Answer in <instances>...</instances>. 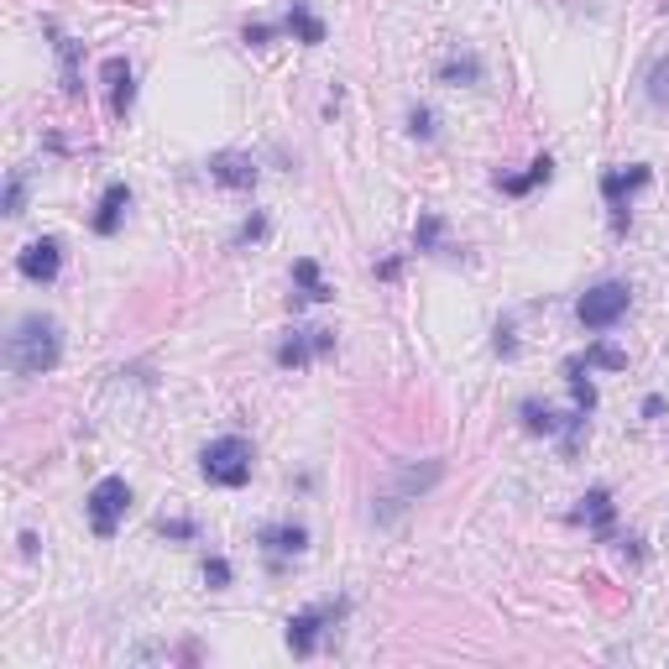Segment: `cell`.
<instances>
[{
  "label": "cell",
  "mask_w": 669,
  "mask_h": 669,
  "mask_svg": "<svg viewBox=\"0 0 669 669\" xmlns=\"http://www.w3.org/2000/svg\"><path fill=\"white\" fill-rule=\"evenodd\" d=\"M63 361V325L53 314H21L6 335V366L16 377H42Z\"/></svg>",
  "instance_id": "obj_1"
},
{
  "label": "cell",
  "mask_w": 669,
  "mask_h": 669,
  "mask_svg": "<svg viewBox=\"0 0 669 669\" xmlns=\"http://www.w3.org/2000/svg\"><path fill=\"white\" fill-rule=\"evenodd\" d=\"M251 466H257V455H251V440H241V434H225V440H210L199 455V471L215 481V487H246L251 481Z\"/></svg>",
  "instance_id": "obj_2"
},
{
  "label": "cell",
  "mask_w": 669,
  "mask_h": 669,
  "mask_svg": "<svg viewBox=\"0 0 669 669\" xmlns=\"http://www.w3.org/2000/svg\"><path fill=\"white\" fill-rule=\"evenodd\" d=\"M440 476H445V466H440V460H424V466L413 460V466H403L398 476H392V487L377 497V523H392V518L403 513V507H413V502H419V497H424V492H429Z\"/></svg>",
  "instance_id": "obj_3"
},
{
  "label": "cell",
  "mask_w": 669,
  "mask_h": 669,
  "mask_svg": "<svg viewBox=\"0 0 669 669\" xmlns=\"http://www.w3.org/2000/svg\"><path fill=\"white\" fill-rule=\"evenodd\" d=\"M628 304H633V288H628V283H617V278H607V283H596V288L581 293V304H575V319H581L586 330H612L617 319L628 314Z\"/></svg>",
  "instance_id": "obj_4"
},
{
  "label": "cell",
  "mask_w": 669,
  "mask_h": 669,
  "mask_svg": "<svg viewBox=\"0 0 669 669\" xmlns=\"http://www.w3.org/2000/svg\"><path fill=\"white\" fill-rule=\"evenodd\" d=\"M89 528H95L100 539H115V528H121V518L131 513V487L121 476H105L95 481V492H89Z\"/></svg>",
  "instance_id": "obj_5"
},
{
  "label": "cell",
  "mask_w": 669,
  "mask_h": 669,
  "mask_svg": "<svg viewBox=\"0 0 669 669\" xmlns=\"http://www.w3.org/2000/svg\"><path fill=\"white\" fill-rule=\"evenodd\" d=\"M340 612H345V602H319V607H309V612H293V617H288V649H293L298 659H309L314 643H319V633H325V622L340 617Z\"/></svg>",
  "instance_id": "obj_6"
},
{
  "label": "cell",
  "mask_w": 669,
  "mask_h": 669,
  "mask_svg": "<svg viewBox=\"0 0 669 669\" xmlns=\"http://www.w3.org/2000/svg\"><path fill=\"white\" fill-rule=\"evenodd\" d=\"M335 351V330H298L278 345V366H288V372H298V366H309L314 356Z\"/></svg>",
  "instance_id": "obj_7"
},
{
  "label": "cell",
  "mask_w": 669,
  "mask_h": 669,
  "mask_svg": "<svg viewBox=\"0 0 669 669\" xmlns=\"http://www.w3.org/2000/svg\"><path fill=\"white\" fill-rule=\"evenodd\" d=\"M649 183V168H612L607 178H602V194H607V204H612V230H628V194L633 189H643Z\"/></svg>",
  "instance_id": "obj_8"
},
{
  "label": "cell",
  "mask_w": 669,
  "mask_h": 669,
  "mask_svg": "<svg viewBox=\"0 0 669 669\" xmlns=\"http://www.w3.org/2000/svg\"><path fill=\"white\" fill-rule=\"evenodd\" d=\"M16 267H21V278H32V283H53V278H58V267H63V246H58V236L32 241V246L16 257Z\"/></svg>",
  "instance_id": "obj_9"
},
{
  "label": "cell",
  "mask_w": 669,
  "mask_h": 669,
  "mask_svg": "<svg viewBox=\"0 0 669 669\" xmlns=\"http://www.w3.org/2000/svg\"><path fill=\"white\" fill-rule=\"evenodd\" d=\"M210 178L225 189H257V163L246 152H215L210 157Z\"/></svg>",
  "instance_id": "obj_10"
},
{
  "label": "cell",
  "mask_w": 669,
  "mask_h": 669,
  "mask_svg": "<svg viewBox=\"0 0 669 669\" xmlns=\"http://www.w3.org/2000/svg\"><path fill=\"white\" fill-rule=\"evenodd\" d=\"M105 84H110V105H115V115H131V105H136V84H131V63L126 58H105Z\"/></svg>",
  "instance_id": "obj_11"
},
{
  "label": "cell",
  "mask_w": 669,
  "mask_h": 669,
  "mask_svg": "<svg viewBox=\"0 0 669 669\" xmlns=\"http://www.w3.org/2000/svg\"><path fill=\"white\" fill-rule=\"evenodd\" d=\"M126 210H131V189H126V183H110L105 199H100V215H95V236H115Z\"/></svg>",
  "instance_id": "obj_12"
},
{
  "label": "cell",
  "mask_w": 669,
  "mask_h": 669,
  "mask_svg": "<svg viewBox=\"0 0 669 669\" xmlns=\"http://www.w3.org/2000/svg\"><path fill=\"white\" fill-rule=\"evenodd\" d=\"M267 555H304L309 549V528L304 523H283V528H262Z\"/></svg>",
  "instance_id": "obj_13"
},
{
  "label": "cell",
  "mask_w": 669,
  "mask_h": 669,
  "mask_svg": "<svg viewBox=\"0 0 669 669\" xmlns=\"http://www.w3.org/2000/svg\"><path fill=\"white\" fill-rule=\"evenodd\" d=\"M288 32L304 42V48H319V42H325V21H319L304 0H293V11H288Z\"/></svg>",
  "instance_id": "obj_14"
},
{
  "label": "cell",
  "mask_w": 669,
  "mask_h": 669,
  "mask_svg": "<svg viewBox=\"0 0 669 669\" xmlns=\"http://www.w3.org/2000/svg\"><path fill=\"white\" fill-rule=\"evenodd\" d=\"M293 283L304 288V293H298V304H325V298H335V293L325 288V278H319V267H314L309 257H298V262H293Z\"/></svg>",
  "instance_id": "obj_15"
},
{
  "label": "cell",
  "mask_w": 669,
  "mask_h": 669,
  "mask_svg": "<svg viewBox=\"0 0 669 669\" xmlns=\"http://www.w3.org/2000/svg\"><path fill=\"white\" fill-rule=\"evenodd\" d=\"M549 178H555V157H534V163H528V173L497 178V183H502V194H528V189H539V183H549Z\"/></svg>",
  "instance_id": "obj_16"
},
{
  "label": "cell",
  "mask_w": 669,
  "mask_h": 669,
  "mask_svg": "<svg viewBox=\"0 0 669 669\" xmlns=\"http://www.w3.org/2000/svg\"><path fill=\"white\" fill-rule=\"evenodd\" d=\"M581 502H586V507H581V518H591V528L607 539V534H612V492H607V487H591Z\"/></svg>",
  "instance_id": "obj_17"
},
{
  "label": "cell",
  "mask_w": 669,
  "mask_h": 669,
  "mask_svg": "<svg viewBox=\"0 0 669 669\" xmlns=\"http://www.w3.org/2000/svg\"><path fill=\"white\" fill-rule=\"evenodd\" d=\"M48 32L58 37V58H63V89H68V95H79V89H84V84H79V42H74V37H63L58 27H48Z\"/></svg>",
  "instance_id": "obj_18"
},
{
  "label": "cell",
  "mask_w": 669,
  "mask_h": 669,
  "mask_svg": "<svg viewBox=\"0 0 669 669\" xmlns=\"http://www.w3.org/2000/svg\"><path fill=\"white\" fill-rule=\"evenodd\" d=\"M440 79H445V84H481V58H476V53H466V58L440 63Z\"/></svg>",
  "instance_id": "obj_19"
},
{
  "label": "cell",
  "mask_w": 669,
  "mask_h": 669,
  "mask_svg": "<svg viewBox=\"0 0 669 669\" xmlns=\"http://www.w3.org/2000/svg\"><path fill=\"white\" fill-rule=\"evenodd\" d=\"M518 413H523V429H528V434H555V429H560V419H555V413H549L539 398H528Z\"/></svg>",
  "instance_id": "obj_20"
},
{
  "label": "cell",
  "mask_w": 669,
  "mask_h": 669,
  "mask_svg": "<svg viewBox=\"0 0 669 669\" xmlns=\"http://www.w3.org/2000/svg\"><path fill=\"white\" fill-rule=\"evenodd\" d=\"M565 377H570V392H575V408L591 413V408H596V387L581 377V361H565Z\"/></svg>",
  "instance_id": "obj_21"
},
{
  "label": "cell",
  "mask_w": 669,
  "mask_h": 669,
  "mask_svg": "<svg viewBox=\"0 0 669 669\" xmlns=\"http://www.w3.org/2000/svg\"><path fill=\"white\" fill-rule=\"evenodd\" d=\"M649 100H654L659 110H669V58H659V63L649 68Z\"/></svg>",
  "instance_id": "obj_22"
},
{
  "label": "cell",
  "mask_w": 669,
  "mask_h": 669,
  "mask_svg": "<svg viewBox=\"0 0 669 669\" xmlns=\"http://www.w3.org/2000/svg\"><path fill=\"white\" fill-rule=\"evenodd\" d=\"M440 230H445L440 215H424L419 230H413V246H419V251H440Z\"/></svg>",
  "instance_id": "obj_23"
},
{
  "label": "cell",
  "mask_w": 669,
  "mask_h": 669,
  "mask_svg": "<svg viewBox=\"0 0 669 669\" xmlns=\"http://www.w3.org/2000/svg\"><path fill=\"white\" fill-rule=\"evenodd\" d=\"M586 366H607V372H622V366H628V356H622L617 345H591V351H586Z\"/></svg>",
  "instance_id": "obj_24"
},
{
  "label": "cell",
  "mask_w": 669,
  "mask_h": 669,
  "mask_svg": "<svg viewBox=\"0 0 669 669\" xmlns=\"http://www.w3.org/2000/svg\"><path fill=\"white\" fill-rule=\"evenodd\" d=\"M21 210H27V178H21V173H11V183H6V215L16 220Z\"/></svg>",
  "instance_id": "obj_25"
},
{
  "label": "cell",
  "mask_w": 669,
  "mask_h": 669,
  "mask_svg": "<svg viewBox=\"0 0 669 669\" xmlns=\"http://www.w3.org/2000/svg\"><path fill=\"white\" fill-rule=\"evenodd\" d=\"M408 131H413V136H424V142H429V136H434V110H429V105L408 110Z\"/></svg>",
  "instance_id": "obj_26"
},
{
  "label": "cell",
  "mask_w": 669,
  "mask_h": 669,
  "mask_svg": "<svg viewBox=\"0 0 669 669\" xmlns=\"http://www.w3.org/2000/svg\"><path fill=\"white\" fill-rule=\"evenodd\" d=\"M204 581H210L215 591H225V586H230V565H225L220 555H210V560H204Z\"/></svg>",
  "instance_id": "obj_27"
},
{
  "label": "cell",
  "mask_w": 669,
  "mask_h": 669,
  "mask_svg": "<svg viewBox=\"0 0 669 669\" xmlns=\"http://www.w3.org/2000/svg\"><path fill=\"white\" fill-rule=\"evenodd\" d=\"M262 236H267V220H262V215H251V220L241 225V236H236V241H262Z\"/></svg>",
  "instance_id": "obj_28"
},
{
  "label": "cell",
  "mask_w": 669,
  "mask_h": 669,
  "mask_svg": "<svg viewBox=\"0 0 669 669\" xmlns=\"http://www.w3.org/2000/svg\"><path fill=\"white\" fill-rule=\"evenodd\" d=\"M163 534H173V539H194V523H189V518H173V523L163 518Z\"/></svg>",
  "instance_id": "obj_29"
},
{
  "label": "cell",
  "mask_w": 669,
  "mask_h": 669,
  "mask_svg": "<svg viewBox=\"0 0 669 669\" xmlns=\"http://www.w3.org/2000/svg\"><path fill=\"white\" fill-rule=\"evenodd\" d=\"M246 42H251V48H267V42H272V27H262V21H257V27H246Z\"/></svg>",
  "instance_id": "obj_30"
},
{
  "label": "cell",
  "mask_w": 669,
  "mask_h": 669,
  "mask_svg": "<svg viewBox=\"0 0 669 669\" xmlns=\"http://www.w3.org/2000/svg\"><path fill=\"white\" fill-rule=\"evenodd\" d=\"M664 413V398H643V419H659Z\"/></svg>",
  "instance_id": "obj_31"
},
{
  "label": "cell",
  "mask_w": 669,
  "mask_h": 669,
  "mask_svg": "<svg viewBox=\"0 0 669 669\" xmlns=\"http://www.w3.org/2000/svg\"><path fill=\"white\" fill-rule=\"evenodd\" d=\"M664 11H669V0H664Z\"/></svg>",
  "instance_id": "obj_32"
}]
</instances>
